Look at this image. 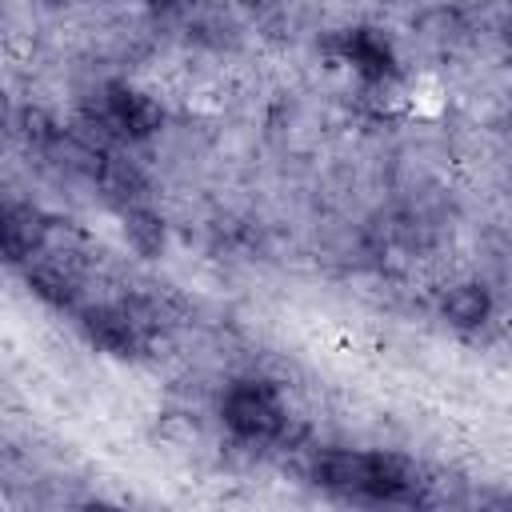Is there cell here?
I'll use <instances>...</instances> for the list:
<instances>
[{
  "label": "cell",
  "instance_id": "obj_1",
  "mask_svg": "<svg viewBox=\"0 0 512 512\" xmlns=\"http://www.w3.org/2000/svg\"><path fill=\"white\" fill-rule=\"evenodd\" d=\"M224 420L236 436L244 440H272L280 436L284 428V408L276 400V392L268 384H256V380H244L228 392L224 400Z\"/></svg>",
  "mask_w": 512,
  "mask_h": 512
},
{
  "label": "cell",
  "instance_id": "obj_2",
  "mask_svg": "<svg viewBox=\"0 0 512 512\" xmlns=\"http://www.w3.org/2000/svg\"><path fill=\"white\" fill-rule=\"evenodd\" d=\"M100 124L116 128L120 136H132V140H144L152 136L160 124H164V112L152 96L144 92H132V88H108L104 96V108H100Z\"/></svg>",
  "mask_w": 512,
  "mask_h": 512
},
{
  "label": "cell",
  "instance_id": "obj_3",
  "mask_svg": "<svg viewBox=\"0 0 512 512\" xmlns=\"http://www.w3.org/2000/svg\"><path fill=\"white\" fill-rule=\"evenodd\" d=\"M340 56L368 80H384V76H396V52L392 44L372 32V28H352L340 36Z\"/></svg>",
  "mask_w": 512,
  "mask_h": 512
},
{
  "label": "cell",
  "instance_id": "obj_4",
  "mask_svg": "<svg viewBox=\"0 0 512 512\" xmlns=\"http://www.w3.org/2000/svg\"><path fill=\"white\" fill-rule=\"evenodd\" d=\"M48 236V220L32 208V204H8L0 216V240H4V256L12 264L28 260L36 248H44Z\"/></svg>",
  "mask_w": 512,
  "mask_h": 512
},
{
  "label": "cell",
  "instance_id": "obj_5",
  "mask_svg": "<svg viewBox=\"0 0 512 512\" xmlns=\"http://www.w3.org/2000/svg\"><path fill=\"white\" fill-rule=\"evenodd\" d=\"M84 332L92 336L96 348H104L112 356H136V348H140V328L128 308L124 312L120 308H88Z\"/></svg>",
  "mask_w": 512,
  "mask_h": 512
},
{
  "label": "cell",
  "instance_id": "obj_6",
  "mask_svg": "<svg viewBox=\"0 0 512 512\" xmlns=\"http://www.w3.org/2000/svg\"><path fill=\"white\" fill-rule=\"evenodd\" d=\"M412 488V468L392 452H368V476L364 492L376 500H400Z\"/></svg>",
  "mask_w": 512,
  "mask_h": 512
},
{
  "label": "cell",
  "instance_id": "obj_7",
  "mask_svg": "<svg viewBox=\"0 0 512 512\" xmlns=\"http://www.w3.org/2000/svg\"><path fill=\"white\" fill-rule=\"evenodd\" d=\"M364 476H368V452H324L316 460V480L324 488H336V492H364Z\"/></svg>",
  "mask_w": 512,
  "mask_h": 512
},
{
  "label": "cell",
  "instance_id": "obj_8",
  "mask_svg": "<svg viewBox=\"0 0 512 512\" xmlns=\"http://www.w3.org/2000/svg\"><path fill=\"white\" fill-rule=\"evenodd\" d=\"M444 320L452 328H480L488 316H492V296L488 288L480 284H456L448 296H444Z\"/></svg>",
  "mask_w": 512,
  "mask_h": 512
},
{
  "label": "cell",
  "instance_id": "obj_9",
  "mask_svg": "<svg viewBox=\"0 0 512 512\" xmlns=\"http://www.w3.org/2000/svg\"><path fill=\"white\" fill-rule=\"evenodd\" d=\"M124 236H128V244L140 256H156L164 248V220L156 212H148V208L136 204V208L124 212Z\"/></svg>",
  "mask_w": 512,
  "mask_h": 512
},
{
  "label": "cell",
  "instance_id": "obj_10",
  "mask_svg": "<svg viewBox=\"0 0 512 512\" xmlns=\"http://www.w3.org/2000/svg\"><path fill=\"white\" fill-rule=\"evenodd\" d=\"M28 288H32L44 304H52V308H68V304L76 300V284H72V276H64V272L52 268V264H36V268H28Z\"/></svg>",
  "mask_w": 512,
  "mask_h": 512
},
{
  "label": "cell",
  "instance_id": "obj_11",
  "mask_svg": "<svg viewBox=\"0 0 512 512\" xmlns=\"http://www.w3.org/2000/svg\"><path fill=\"white\" fill-rule=\"evenodd\" d=\"M96 180L104 184V192H112L120 200H136L144 192V180H140V172L128 160H104V168H100Z\"/></svg>",
  "mask_w": 512,
  "mask_h": 512
},
{
  "label": "cell",
  "instance_id": "obj_12",
  "mask_svg": "<svg viewBox=\"0 0 512 512\" xmlns=\"http://www.w3.org/2000/svg\"><path fill=\"white\" fill-rule=\"evenodd\" d=\"M20 124H24V136H28L32 144H56V140H60L56 124H52L48 112H40V108H24Z\"/></svg>",
  "mask_w": 512,
  "mask_h": 512
},
{
  "label": "cell",
  "instance_id": "obj_13",
  "mask_svg": "<svg viewBox=\"0 0 512 512\" xmlns=\"http://www.w3.org/2000/svg\"><path fill=\"white\" fill-rule=\"evenodd\" d=\"M504 40L512 44V12H508V24H504Z\"/></svg>",
  "mask_w": 512,
  "mask_h": 512
},
{
  "label": "cell",
  "instance_id": "obj_14",
  "mask_svg": "<svg viewBox=\"0 0 512 512\" xmlns=\"http://www.w3.org/2000/svg\"><path fill=\"white\" fill-rule=\"evenodd\" d=\"M148 4H172V0H148Z\"/></svg>",
  "mask_w": 512,
  "mask_h": 512
},
{
  "label": "cell",
  "instance_id": "obj_15",
  "mask_svg": "<svg viewBox=\"0 0 512 512\" xmlns=\"http://www.w3.org/2000/svg\"><path fill=\"white\" fill-rule=\"evenodd\" d=\"M48 4H60V0H48Z\"/></svg>",
  "mask_w": 512,
  "mask_h": 512
}]
</instances>
